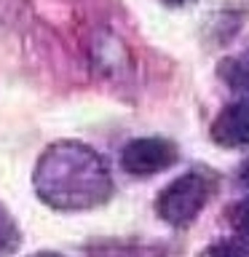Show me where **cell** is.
Returning a JSON list of instances; mask_svg holds the SVG:
<instances>
[{
	"label": "cell",
	"instance_id": "2",
	"mask_svg": "<svg viewBox=\"0 0 249 257\" xmlns=\"http://www.w3.org/2000/svg\"><path fill=\"white\" fill-rule=\"evenodd\" d=\"M212 193H214V177L206 169H190L158 193L156 214L172 228H188L204 212Z\"/></svg>",
	"mask_w": 249,
	"mask_h": 257
},
{
	"label": "cell",
	"instance_id": "4",
	"mask_svg": "<svg viewBox=\"0 0 249 257\" xmlns=\"http://www.w3.org/2000/svg\"><path fill=\"white\" fill-rule=\"evenodd\" d=\"M209 137L220 148H246L249 145V99H236L217 112L209 126Z\"/></svg>",
	"mask_w": 249,
	"mask_h": 257
},
{
	"label": "cell",
	"instance_id": "7",
	"mask_svg": "<svg viewBox=\"0 0 249 257\" xmlns=\"http://www.w3.org/2000/svg\"><path fill=\"white\" fill-rule=\"evenodd\" d=\"M198 257H246V249L236 238H222V241H214L212 246H206Z\"/></svg>",
	"mask_w": 249,
	"mask_h": 257
},
{
	"label": "cell",
	"instance_id": "10",
	"mask_svg": "<svg viewBox=\"0 0 249 257\" xmlns=\"http://www.w3.org/2000/svg\"><path fill=\"white\" fill-rule=\"evenodd\" d=\"M32 257H62V254H56V252H38V254H32Z\"/></svg>",
	"mask_w": 249,
	"mask_h": 257
},
{
	"label": "cell",
	"instance_id": "1",
	"mask_svg": "<svg viewBox=\"0 0 249 257\" xmlns=\"http://www.w3.org/2000/svg\"><path fill=\"white\" fill-rule=\"evenodd\" d=\"M32 185L46 206L62 212L94 209L112 196V177L102 156L72 140L54 142L40 153Z\"/></svg>",
	"mask_w": 249,
	"mask_h": 257
},
{
	"label": "cell",
	"instance_id": "9",
	"mask_svg": "<svg viewBox=\"0 0 249 257\" xmlns=\"http://www.w3.org/2000/svg\"><path fill=\"white\" fill-rule=\"evenodd\" d=\"M158 3L166 8H185V6H193L196 0H158Z\"/></svg>",
	"mask_w": 249,
	"mask_h": 257
},
{
	"label": "cell",
	"instance_id": "8",
	"mask_svg": "<svg viewBox=\"0 0 249 257\" xmlns=\"http://www.w3.org/2000/svg\"><path fill=\"white\" fill-rule=\"evenodd\" d=\"M238 180H241V185L249 190V156H246V161L241 164V169H238Z\"/></svg>",
	"mask_w": 249,
	"mask_h": 257
},
{
	"label": "cell",
	"instance_id": "5",
	"mask_svg": "<svg viewBox=\"0 0 249 257\" xmlns=\"http://www.w3.org/2000/svg\"><path fill=\"white\" fill-rule=\"evenodd\" d=\"M217 75L233 94H238L241 99H249V48L233 56H225L217 67Z\"/></svg>",
	"mask_w": 249,
	"mask_h": 257
},
{
	"label": "cell",
	"instance_id": "3",
	"mask_svg": "<svg viewBox=\"0 0 249 257\" xmlns=\"http://www.w3.org/2000/svg\"><path fill=\"white\" fill-rule=\"evenodd\" d=\"M180 161V150L164 137H140L120 150V169L132 177H153Z\"/></svg>",
	"mask_w": 249,
	"mask_h": 257
},
{
	"label": "cell",
	"instance_id": "6",
	"mask_svg": "<svg viewBox=\"0 0 249 257\" xmlns=\"http://www.w3.org/2000/svg\"><path fill=\"white\" fill-rule=\"evenodd\" d=\"M228 222L236 233V241L244 249H249V196H244L228 209Z\"/></svg>",
	"mask_w": 249,
	"mask_h": 257
}]
</instances>
